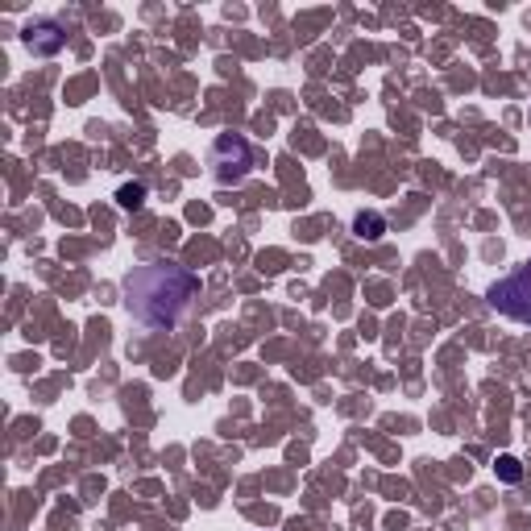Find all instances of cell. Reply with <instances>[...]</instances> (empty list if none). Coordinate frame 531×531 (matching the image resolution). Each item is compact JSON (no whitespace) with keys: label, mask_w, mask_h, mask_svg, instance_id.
Wrapping results in <instances>:
<instances>
[{"label":"cell","mask_w":531,"mask_h":531,"mask_svg":"<svg viewBox=\"0 0 531 531\" xmlns=\"http://www.w3.org/2000/svg\"><path fill=\"white\" fill-rule=\"evenodd\" d=\"M195 291H200V278L191 270L175 262H146V266H133V274L125 278V307L137 324L162 332L179 324Z\"/></svg>","instance_id":"cell-1"},{"label":"cell","mask_w":531,"mask_h":531,"mask_svg":"<svg viewBox=\"0 0 531 531\" xmlns=\"http://www.w3.org/2000/svg\"><path fill=\"white\" fill-rule=\"evenodd\" d=\"M212 179L220 187H233L241 183L249 171H254V146L245 142L241 133H220L216 142H212Z\"/></svg>","instance_id":"cell-2"},{"label":"cell","mask_w":531,"mask_h":531,"mask_svg":"<svg viewBox=\"0 0 531 531\" xmlns=\"http://www.w3.org/2000/svg\"><path fill=\"white\" fill-rule=\"evenodd\" d=\"M486 299H490L494 312L511 316V320H519V324H531V258H527L515 274L498 278Z\"/></svg>","instance_id":"cell-3"},{"label":"cell","mask_w":531,"mask_h":531,"mask_svg":"<svg viewBox=\"0 0 531 531\" xmlns=\"http://www.w3.org/2000/svg\"><path fill=\"white\" fill-rule=\"evenodd\" d=\"M21 42H25V50H30V54H38V59H54V54L63 50V42H67V30L54 17H42V21L25 25Z\"/></svg>","instance_id":"cell-4"},{"label":"cell","mask_w":531,"mask_h":531,"mask_svg":"<svg viewBox=\"0 0 531 531\" xmlns=\"http://www.w3.org/2000/svg\"><path fill=\"white\" fill-rule=\"evenodd\" d=\"M353 233H357L361 241H378V237L386 233V220H382L378 212H357V220H353Z\"/></svg>","instance_id":"cell-5"},{"label":"cell","mask_w":531,"mask_h":531,"mask_svg":"<svg viewBox=\"0 0 531 531\" xmlns=\"http://www.w3.org/2000/svg\"><path fill=\"white\" fill-rule=\"evenodd\" d=\"M117 204L125 208V212H137L146 204V183H125L121 191H117Z\"/></svg>","instance_id":"cell-6"},{"label":"cell","mask_w":531,"mask_h":531,"mask_svg":"<svg viewBox=\"0 0 531 531\" xmlns=\"http://www.w3.org/2000/svg\"><path fill=\"white\" fill-rule=\"evenodd\" d=\"M494 469H498V478H502V482H519V478H523V465H519V457H511V453H507V457H498Z\"/></svg>","instance_id":"cell-7"}]
</instances>
